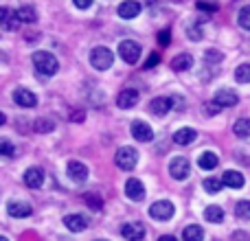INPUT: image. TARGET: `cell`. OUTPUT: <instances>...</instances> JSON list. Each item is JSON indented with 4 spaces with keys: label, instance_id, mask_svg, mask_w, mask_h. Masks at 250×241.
Wrapping results in <instances>:
<instances>
[{
    "label": "cell",
    "instance_id": "obj_1",
    "mask_svg": "<svg viewBox=\"0 0 250 241\" xmlns=\"http://www.w3.org/2000/svg\"><path fill=\"white\" fill-rule=\"evenodd\" d=\"M33 66H35V70H38L40 75H46V77L55 75L57 68H60L57 57L51 55V53H46V51H38V53H35V55H33Z\"/></svg>",
    "mask_w": 250,
    "mask_h": 241
},
{
    "label": "cell",
    "instance_id": "obj_2",
    "mask_svg": "<svg viewBox=\"0 0 250 241\" xmlns=\"http://www.w3.org/2000/svg\"><path fill=\"white\" fill-rule=\"evenodd\" d=\"M112 61H114V55H112V51H110V48H105V46L92 48V53H90V64H92V68H97V70H108L110 66H112Z\"/></svg>",
    "mask_w": 250,
    "mask_h": 241
},
{
    "label": "cell",
    "instance_id": "obj_3",
    "mask_svg": "<svg viewBox=\"0 0 250 241\" xmlns=\"http://www.w3.org/2000/svg\"><path fill=\"white\" fill-rule=\"evenodd\" d=\"M114 162H117V167L123 169V171H132L138 162V151L134 149V147H121V149L117 151V156H114Z\"/></svg>",
    "mask_w": 250,
    "mask_h": 241
},
{
    "label": "cell",
    "instance_id": "obj_4",
    "mask_svg": "<svg viewBox=\"0 0 250 241\" xmlns=\"http://www.w3.org/2000/svg\"><path fill=\"white\" fill-rule=\"evenodd\" d=\"M119 55L125 64H136L138 57H141V44L134 42V40H123L119 44Z\"/></svg>",
    "mask_w": 250,
    "mask_h": 241
},
{
    "label": "cell",
    "instance_id": "obj_5",
    "mask_svg": "<svg viewBox=\"0 0 250 241\" xmlns=\"http://www.w3.org/2000/svg\"><path fill=\"white\" fill-rule=\"evenodd\" d=\"M173 213H176V208H173V204L169 202V200H160V202L151 204V208H149V215L154 217V220H158V221L171 220Z\"/></svg>",
    "mask_w": 250,
    "mask_h": 241
},
{
    "label": "cell",
    "instance_id": "obj_6",
    "mask_svg": "<svg viewBox=\"0 0 250 241\" xmlns=\"http://www.w3.org/2000/svg\"><path fill=\"white\" fill-rule=\"evenodd\" d=\"M169 173H171L173 180H187L191 173V167H189V160L187 158H173L171 162H169Z\"/></svg>",
    "mask_w": 250,
    "mask_h": 241
},
{
    "label": "cell",
    "instance_id": "obj_7",
    "mask_svg": "<svg viewBox=\"0 0 250 241\" xmlns=\"http://www.w3.org/2000/svg\"><path fill=\"white\" fill-rule=\"evenodd\" d=\"M121 235L127 241H141L145 237V226H143L141 221H127V224H123Z\"/></svg>",
    "mask_w": 250,
    "mask_h": 241
},
{
    "label": "cell",
    "instance_id": "obj_8",
    "mask_svg": "<svg viewBox=\"0 0 250 241\" xmlns=\"http://www.w3.org/2000/svg\"><path fill=\"white\" fill-rule=\"evenodd\" d=\"M0 26L4 31H16L20 26V20H18V13L9 7H0Z\"/></svg>",
    "mask_w": 250,
    "mask_h": 241
},
{
    "label": "cell",
    "instance_id": "obj_9",
    "mask_svg": "<svg viewBox=\"0 0 250 241\" xmlns=\"http://www.w3.org/2000/svg\"><path fill=\"white\" fill-rule=\"evenodd\" d=\"M213 101H215L220 108H233V105H237L239 97H237V92L230 90V88H222V90H217V95Z\"/></svg>",
    "mask_w": 250,
    "mask_h": 241
},
{
    "label": "cell",
    "instance_id": "obj_10",
    "mask_svg": "<svg viewBox=\"0 0 250 241\" xmlns=\"http://www.w3.org/2000/svg\"><path fill=\"white\" fill-rule=\"evenodd\" d=\"M125 195H127L129 200H134V202H141V200L145 198V186H143V182L136 180V178H129V180L125 182Z\"/></svg>",
    "mask_w": 250,
    "mask_h": 241
},
{
    "label": "cell",
    "instance_id": "obj_11",
    "mask_svg": "<svg viewBox=\"0 0 250 241\" xmlns=\"http://www.w3.org/2000/svg\"><path fill=\"white\" fill-rule=\"evenodd\" d=\"M66 169H68V176L73 178L77 184H83V182L88 180V167L83 162H79V160H70Z\"/></svg>",
    "mask_w": 250,
    "mask_h": 241
},
{
    "label": "cell",
    "instance_id": "obj_12",
    "mask_svg": "<svg viewBox=\"0 0 250 241\" xmlns=\"http://www.w3.org/2000/svg\"><path fill=\"white\" fill-rule=\"evenodd\" d=\"M136 103H138V90H134V88H125V90L119 92L117 105L121 110H129V108H134Z\"/></svg>",
    "mask_w": 250,
    "mask_h": 241
},
{
    "label": "cell",
    "instance_id": "obj_13",
    "mask_svg": "<svg viewBox=\"0 0 250 241\" xmlns=\"http://www.w3.org/2000/svg\"><path fill=\"white\" fill-rule=\"evenodd\" d=\"M132 136L136 138L138 142H149L151 138H154V132H151V127L147 123H143V120H134L132 123Z\"/></svg>",
    "mask_w": 250,
    "mask_h": 241
},
{
    "label": "cell",
    "instance_id": "obj_14",
    "mask_svg": "<svg viewBox=\"0 0 250 241\" xmlns=\"http://www.w3.org/2000/svg\"><path fill=\"white\" fill-rule=\"evenodd\" d=\"M171 108H173V99H169V97H156V99L149 103V110L156 114V117H165Z\"/></svg>",
    "mask_w": 250,
    "mask_h": 241
},
{
    "label": "cell",
    "instance_id": "obj_15",
    "mask_svg": "<svg viewBox=\"0 0 250 241\" xmlns=\"http://www.w3.org/2000/svg\"><path fill=\"white\" fill-rule=\"evenodd\" d=\"M13 99H16V103L22 105V108H35V105H38V97H35L33 92L24 90V88H18V90L13 92Z\"/></svg>",
    "mask_w": 250,
    "mask_h": 241
},
{
    "label": "cell",
    "instance_id": "obj_16",
    "mask_svg": "<svg viewBox=\"0 0 250 241\" xmlns=\"http://www.w3.org/2000/svg\"><path fill=\"white\" fill-rule=\"evenodd\" d=\"M138 13H141V2H136V0H125V2L119 4V16L125 18V20H132Z\"/></svg>",
    "mask_w": 250,
    "mask_h": 241
},
{
    "label": "cell",
    "instance_id": "obj_17",
    "mask_svg": "<svg viewBox=\"0 0 250 241\" xmlns=\"http://www.w3.org/2000/svg\"><path fill=\"white\" fill-rule=\"evenodd\" d=\"M42 182H44L42 169H40V167L26 169V173H24V184L26 186H31V189H40V186H42Z\"/></svg>",
    "mask_w": 250,
    "mask_h": 241
},
{
    "label": "cell",
    "instance_id": "obj_18",
    "mask_svg": "<svg viewBox=\"0 0 250 241\" xmlns=\"http://www.w3.org/2000/svg\"><path fill=\"white\" fill-rule=\"evenodd\" d=\"M195 136H198V132H195L193 127H182L173 134V142H176V145H191V142L195 141Z\"/></svg>",
    "mask_w": 250,
    "mask_h": 241
},
{
    "label": "cell",
    "instance_id": "obj_19",
    "mask_svg": "<svg viewBox=\"0 0 250 241\" xmlns=\"http://www.w3.org/2000/svg\"><path fill=\"white\" fill-rule=\"evenodd\" d=\"M7 213L11 217H29L31 213H33V208H31V204H26V202H9Z\"/></svg>",
    "mask_w": 250,
    "mask_h": 241
},
{
    "label": "cell",
    "instance_id": "obj_20",
    "mask_svg": "<svg viewBox=\"0 0 250 241\" xmlns=\"http://www.w3.org/2000/svg\"><path fill=\"white\" fill-rule=\"evenodd\" d=\"M64 224H66V228L73 230V233H82V230L88 228V220L83 215H68L64 220Z\"/></svg>",
    "mask_w": 250,
    "mask_h": 241
},
{
    "label": "cell",
    "instance_id": "obj_21",
    "mask_svg": "<svg viewBox=\"0 0 250 241\" xmlns=\"http://www.w3.org/2000/svg\"><path fill=\"white\" fill-rule=\"evenodd\" d=\"M222 182H224V186H229V189H242L246 180H244V176L239 171H233V169H230V171L224 173Z\"/></svg>",
    "mask_w": 250,
    "mask_h": 241
},
{
    "label": "cell",
    "instance_id": "obj_22",
    "mask_svg": "<svg viewBox=\"0 0 250 241\" xmlns=\"http://www.w3.org/2000/svg\"><path fill=\"white\" fill-rule=\"evenodd\" d=\"M204 220L211 221V224H222V221H224V208L217 206V204L207 206V211H204Z\"/></svg>",
    "mask_w": 250,
    "mask_h": 241
},
{
    "label": "cell",
    "instance_id": "obj_23",
    "mask_svg": "<svg viewBox=\"0 0 250 241\" xmlns=\"http://www.w3.org/2000/svg\"><path fill=\"white\" fill-rule=\"evenodd\" d=\"M191 66H193V57L189 55V53H182V55H176L171 60V68L178 70V73H182V70H189Z\"/></svg>",
    "mask_w": 250,
    "mask_h": 241
},
{
    "label": "cell",
    "instance_id": "obj_24",
    "mask_svg": "<svg viewBox=\"0 0 250 241\" xmlns=\"http://www.w3.org/2000/svg\"><path fill=\"white\" fill-rule=\"evenodd\" d=\"M18 20H20V24L24 22V24H33L35 20H38V13H35V9L31 7V4H24V7L18 9Z\"/></svg>",
    "mask_w": 250,
    "mask_h": 241
},
{
    "label": "cell",
    "instance_id": "obj_25",
    "mask_svg": "<svg viewBox=\"0 0 250 241\" xmlns=\"http://www.w3.org/2000/svg\"><path fill=\"white\" fill-rule=\"evenodd\" d=\"M198 164H200V169L211 171V169L217 167V154H213V151H204V154L198 158Z\"/></svg>",
    "mask_w": 250,
    "mask_h": 241
},
{
    "label": "cell",
    "instance_id": "obj_26",
    "mask_svg": "<svg viewBox=\"0 0 250 241\" xmlns=\"http://www.w3.org/2000/svg\"><path fill=\"white\" fill-rule=\"evenodd\" d=\"M233 132H235V136H239V138H248L250 136V119L244 117V119L235 120Z\"/></svg>",
    "mask_w": 250,
    "mask_h": 241
},
{
    "label": "cell",
    "instance_id": "obj_27",
    "mask_svg": "<svg viewBox=\"0 0 250 241\" xmlns=\"http://www.w3.org/2000/svg\"><path fill=\"white\" fill-rule=\"evenodd\" d=\"M182 239L185 241H202L204 239V230L200 226H187L185 233H182Z\"/></svg>",
    "mask_w": 250,
    "mask_h": 241
},
{
    "label": "cell",
    "instance_id": "obj_28",
    "mask_svg": "<svg viewBox=\"0 0 250 241\" xmlns=\"http://www.w3.org/2000/svg\"><path fill=\"white\" fill-rule=\"evenodd\" d=\"M33 129L38 134H48V132H53V129H55V123H53L51 119H44L42 117V119H38L33 123Z\"/></svg>",
    "mask_w": 250,
    "mask_h": 241
},
{
    "label": "cell",
    "instance_id": "obj_29",
    "mask_svg": "<svg viewBox=\"0 0 250 241\" xmlns=\"http://www.w3.org/2000/svg\"><path fill=\"white\" fill-rule=\"evenodd\" d=\"M235 215L239 220H250V200H242L235 204Z\"/></svg>",
    "mask_w": 250,
    "mask_h": 241
},
{
    "label": "cell",
    "instance_id": "obj_30",
    "mask_svg": "<svg viewBox=\"0 0 250 241\" xmlns=\"http://www.w3.org/2000/svg\"><path fill=\"white\" fill-rule=\"evenodd\" d=\"M235 79L239 83H250V64H242L235 68Z\"/></svg>",
    "mask_w": 250,
    "mask_h": 241
},
{
    "label": "cell",
    "instance_id": "obj_31",
    "mask_svg": "<svg viewBox=\"0 0 250 241\" xmlns=\"http://www.w3.org/2000/svg\"><path fill=\"white\" fill-rule=\"evenodd\" d=\"M83 202H86L92 211H101V206H104V200H101L97 193H86L83 195Z\"/></svg>",
    "mask_w": 250,
    "mask_h": 241
},
{
    "label": "cell",
    "instance_id": "obj_32",
    "mask_svg": "<svg viewBox=\"0 0 250 241\" xmlns=\"http://www.w3.org/2000/svg\"><path fill=\"white\" fill-rule=\"evenodd\" d=\"M222 186H224V182L217 180V178H207V180H204V189H207V193H220Z\"/></svg>",
    "mask_w": 250,
    "mask_h": 241
},
{
    "label": "cell",
    "instance_id": "obj_33",
    "mask_svg": "<svg viewBox=\"0 0 250 241\" xmlns=\"http://www.w3.org/2000/svg\"><path fill=\"white\" fill-rule=\"evenodd\" d=\"M237 22H239V26H242V29L250 31V4H246V7H244L242 11H239Z\"/></svg>",
    "mask_w": 250,
    "mask_h": 241
},
{
    "label": "cell",
    "instance_id": "obj_34",
    "mask_svg": "<svg viewBox=\"0 0 250 241\" xmlns=\"http://www.w3.org/2000/svg\"><path fill=\"white\" fill-rule=\"evenodd\" d=\"M13 154H16V147H13L9 141H0V156L9 158V156H13Z\"/></svg>",
    "mask_w": 250,
    "mask_h": 241
},
{
    "label": "cell",
    "instance_id": "obj_35",
    "mask_svg": "<svg viewBox=\"0 0 250 241\" xmlns=\"http://www.w3.org/2000/svg\"><path fill=\"white\" fill-rule=\"evenodd\" d=\"M198 9H200V11L213 13V11H217V4L215 2H208V0H198Z\"/></svg>",
    "mask_w": 250,
    "mask_h": 241
},
{
    "label": "cell",
    "instance_id": "obj_36",
    "mask_svg": "<svg viewBox=\"0 0 250 241\" xmlns=\"http://www.w3.org/2000/svg\"><path fill=\"white\" fill-rule=\"evenodd\" d=\"M158 42H160V46H169V42H171V33H169V29L160 31V33H158Z\"/></svg>",
    "mask_w": 250,
    "mask_h": 241
},
{
    "label": "cell",
    "instance_id": "obj_37",
    "mask_svg": "<svg viewBox=\"0 0 250 241\" xmlns=\"http://www.w3.org/2000/svg\"><path fill=\"white\" fill-rule=\"evenodd\" d=\"M158 61H160V55H158V53H151V55L147 57V61H145V68H154Z\"/></svg>",
    "mask_w": 250,
    "mask_h": 241
},
{
    "label": "cell",
    "instance_id": "obj_38",
    "mask_svg": "<svg viewBox=\"0 0 250 241\" xmlns=\"http://www.w3.org/2000/svg\"><path fill=\"white\" fill-rule=\"evenodd\" d=\"M189 38L191 40H202V31H198V26H191V29H189Z\"/></svg>",
    "mask_w": 250,
    "mask_h": 241
},
{
    "label": "cell",
    "instance_id": "obj_39",
    "mask_svg": "<svg viewBox=\"0 0 250 241\" xmlns=\"http://www.w3.org/2000/svg\"><path fill=\"white\" fill-rule=\"evenodd\" d=\"M73 2H75V7L77 9H88L92 4V0H73Z\"/></svg>",
    "mask_w": 250,
    "mask_h": 241
},
{
    "label": "cell",
    "instance_id": "obj_40",
    "mask_svg": "<svg viewBox=\"0 0 250 241\" xmlns=\"http://www.w3.org/2000/svg\"><path fill=\"white\" fill-rule=\"evenodd\" d=\"M233 239H235V241H250V235H248V233H242V230H239V233H235V235H233Z\"/></svg>",
    "mask_w": 250,
    "mask_h": 241
},
{
    "label": "cell",
    "instance_id": "obj_41",
    "mask_svg": "<svg viewBox=\"0 0 250 241\" xmlns=\"http://www.w3.org/2000/svg\"><path fill=\"white\" fill-rule=\"evenodd\" d=\"M220 110H222V108H220V105L215 103V101H213V103H208V105H207V112H208V114H215V112H220Z\"/></svg>",
    "mask_w": 250,
    "mask_h": 241
},
{
    "label": "cell",
    "instance_id": "obj_42",
    "mask_svg": "<svg viewBox=\"0 0 250 241\" xmlns=\"http://www.w3.org/2000/svg\"><path fill=\"white\" fill-rule=\"evenodd\" d=\"M70 114H73V117H70V119H73V120H77V123H79V120H83V112H79V110H77V112H70Z\"/></svg>",
    "mask_w": 250,
    "mask_h": 241
},
{
    "label": "cell",
    "instance_id": "obj_43",
    "mask_svg": "<svg viewBox=\"0 0 250 241\" xmlns=\"http://www.w3.org/2000/svg\"><path fill=\"white\" fill-rule=\"evenodd\" d=\"M158 241H178L176 237H171V235H165V237H160Z\"/></svg>",
    "mask_w": 250,
    "mask_h": 241
},
{
    "label": "cell",
    "instance_id": "obj_44",
    "mask_svg": "<svg viewBox=\"0 0 250 241\" xmlns=\"http://www.w3.org/2000/svg\"><path fill=\"white\" fill-rule=\"evenodd\" d=\"M2 123H4V114L0 112V125H2Z\"/></svg>",
    "mask_w": 250,
    "mask_h": 241
},
{
    "label": "cell",
    "instance_id": "obj_45",
    "mask_svg": "<svg viewBox=\"0 0 250 241\" xmlns=\"http://www.w3.org/2000/svg\"><path fill=\"white\" fill-rule=\"evenodd\" d=\"M0 241H9V239L7 237H0Z\"/></svg>",
    "mask_w": 250,
    "mask_h": 241
},
{
    "label": "cell",
    "instance_id": "obj_46",
    "mask_svg": "<svg viewBox=\"0 0 250 241\" xmlns=\"http://www.w3.org/2000/svg\"><path fill=\"white\" fill-rule=\"evenodd\" d=\"M97 241H108V239H97Z\"/></svg>",
    "mask_w": 250,
    "mask_h": 241
}]
</instances>
